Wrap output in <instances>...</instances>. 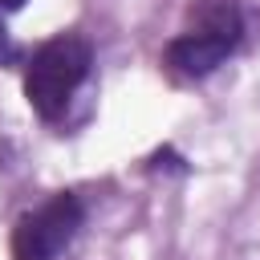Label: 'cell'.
Masks as SVG:
<instances>
[{"label":"cell","instance_id":"277c9868","mask_svg":"<svg viewBox=\"0 0 260 260\" xmlns=\"http://www.w3.org/2000/svg\"><path fill=\"white\" fill-rule=\"evenodd\" d=\"M12 57V37H8V24H4V16H0V65Z\"/></svg>","mask_w":260,"mask_h":260},{"label":"cell","instance_id":"7a4b0ae2","mask_svg":"<svg viewBox=\"0 0 260 260\" xmlns=\"http://www.w3.org/2000/svg\"><path fill=\"white\" fill-rule=\"evenodd\" d=\"M89 65H93V49H89L85 37H77V32L49 37L45 45L32 49V57L24 65V98H28V106L45 122H57L69 110L73 93L85 85Z\"/></svg>","mask_w":260,"mask_h":260},{"label":"cell","instance_id":"5b68a950","mask_svg":"<svg viewBox=\"0 0 260 260\" xmlns=\"http://www.w3.org/2000/svg\"><path fill=\"white\" fill-rule=\"evenodd\" d=\"M0 8L4 12H16V8H24V0H0Z\"/></svg>","mask_w":260,"mask_h":260},{"label":"cell","instance_id":"3957f363","mask_svg":"<svg viewBox=\"0 0 260 260\" xmlns=\"http://www.w3.org/2000/svg\"><path fill=\"white\" fill-rule=\"evenodd\" d=\"M81 223H85V203L73 191H57L12 223L8 252L12 260H61L65 248L77 240Z\"/></svg>","mask_w":260,"mask_h":260},{"label":"cell","instance_id":"6da1fadb","mask_svg":"<svg viewBox=\"0 0 260 260\" xmlns=\"http://www.w3.org/2000/svg\"><path fill=\"white\" fill-rule=\"evenodd\" d=\"M191 24L167 41L162 61L175 77L183 81H203L215 73L244 41V16L232 0H195L191 4Z\"/></svg>","mask_w":260,"mask_h":260}]
</instances>
